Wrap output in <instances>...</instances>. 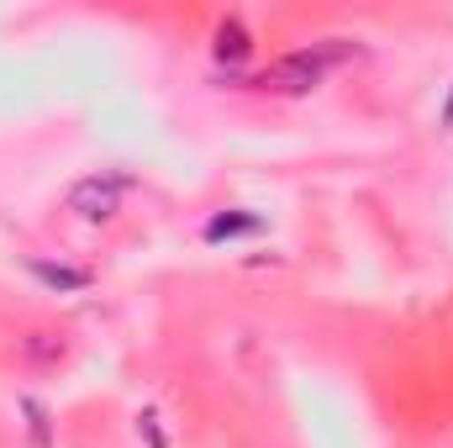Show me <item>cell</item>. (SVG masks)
<instances>
[{
	"instance_id": "6da1fadb",
	"label": "cell",
	"mask_w": 453,
	"mask_h": 448,
	"mask_svg": "<svg viewBox=\"0 0 453 448\" xmlns=\"http://www.w3.org/2000/svg\"><path fill=\"white\" fill-rule=\"evenodd\" d=\"M333 48H301V53H290V58H280L269 74H258L253 85H274V90H311L327 69H333Z\"/></svg>"
},
{
	"instance_id": "7a4b0ae2",
	"label": "cell",
	"mask_w": 453,
	"mask_h": 448,
	"mask_svg": "<svg viewBox=\"0 0 453 448\" xmlns=\"http://www.w3.org/2000/svg\"><path fill=\"white\" fill-rule=\"evenodd\" d=\"M121 180L116 174H96V180H80L74 190H69V206L80 212V217H90V222H106V217H116V206H121Z\"/></svg>"
},
{
	"instance_id": "3957f363",
	"label": "cell",
	"mask_w": 453,
	"mask_h": 448,
	"mask_svg": "<svg viewBox=\"0 0 453 448\" xmlns=\"http://www.w3.org/2000/svg\"><path fill=\"white\" fill-rule=\"evenodd\" d=\"M258 227H264V217H253V212H217L206 222V243H232V237H248Z\"/></svg>"
},
{
	"instance_id": "277c9868",
	"label": "cell",
	"mask_w": 453,
	"mask_h": 448,
	"mask_svg": "<svg viewBox=\"0 0 453 448\" xmlns=\"http://www.w3.org/2000/svg\"><path fill=\"white\" fill-rule=\"evenodd\" d=\"M253 53V37H248V27L232 16V21H222V32H217V58H226V64H237V58H248Z\"/></svg>"
},
{
	"instance_id": "5b68a950",
	"label": "cell",
	"mask_w": 453,
	"mask_h": 448,
	"mask_svg": "<svg viewBox=\"0 0 453 448\" xmlns=\"http://www.w3.org/2000/svg\"><path fill=\"white\" fill-rule=\"evenodd\" d=\"M32 274H37V280H48V285H58V290H85V285H90V274H85V269H64V264H42V259L32 264Z\"/></svg>"
},
{
	"instance_id": "8992f818",
	"label": "cell",
	"mask_w": 453,
	"mask_h": 448,
	"mask_svg": "<svg viewBox=\"0 0 453 448\" xmlns=\"http://www.w3.org/2000/svg\"><path fill=\"white\" fill-rule=\"evenodd\" d=\"M443 121H449V127H453V96H449V106H443Z\"/></svg>"
}]
</instances>
